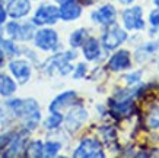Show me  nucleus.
<instances>
[{
  "label": "nucleus",
  "mask_w": 159,
  "mask_h": 158,
  "mask_svg": "<svg viewBox=\"0 0 159 158\" xmlns=\"http://www.w3.org/2000/svg\"><path fill=\"white\" fill-rule=\"evenodd\" d=\"M73 155L75 157H104L102 145L97 139H83Z\"/></svg>",
  "instance_id": "f257e3e1"
},
{
  "label": "nucleus",
  "mask_w": 159,
  "mask_h": 158,
  "mask_svg": "<svg viewBox=\"0 0 159 158\" xmlns=\"http://www.w3.org/2000/svg\"><path fill=\"white\" fill-rule=\"evenodd\" d=\"M92 19L102 25H111L116 21V9L111 5H105L99 7L97 12L92 13Z\"/></svg>",
  "instance_id": "0eeeda50"
},
{
  "label": "nucleus",
  "mask_w": 159,
  "mask_h": 158,
  "mask_svg": "<svg viewBox=\"0 0 159 158\" xmlns=\"http://www.w3.org/2000/svg\"><path fill=\"white\" fill-rule=\"evenodd\" d=\"M3 62V53H2V47H0V63Z\"/></svg>",
  "instance_id": "cd10ccee"
},
{
  "label": "nucleus",
  "mask_w": 159,
  "mask_h": 158,
  "mask_svg": "<svg viewBox=\"0 0 159 158\" xmlns=\"http://www.w3.org/2000/svg\"><path fill=\"white\" fill-rule=\"evenodd\" d=\"M58 18H60V13H58V9L56 6L44 5L35 12L34 24H37V25H45V24L53 25L57 22Z\"/></svg>",
  "instance_id": "f03ea898"
},
{
  "label": "nucleus",
  "mask_w": 159,
  "mask_h": 158,
  "mask_svg": "<svg viewBox=\"0 0 159 158\" xmlns=\"http://www.w3.org/2000/svg\"><path fill=\"white\" fill-rule=\"evenodd\" d=\"M125 38H127V34H125L120 26L114 25L112 28L108 29V31L104 34L102 44H104V47H105L107 50H114V48L118 47Z\"/></svg>",
  "instance_id": "20e7f679"
},
{
  "label": "nucleus",
  "mask_w": 159,
  "mask_h": 158,
  "mask_svg": "<svg viewBox=\"0 0 159 158\" xmlns=\"http://www.w3.org/2000/svg\"><path fill=\"white\" fill-rule=\"evenodd\" d=\"M123 22L127 29H142L145 26V22L142 19V9L139 6L127 9L123 12Z\"/></svg>",
  "instance_id": "39448f33"
},
{
  "label": "nucleus",
  "mask_w": 159,
  "mask_h": 158,
  "mask_svg": "<svg viewBox=\"0 0 159 158\" xmlns=\"http://www.w3.org/2000/svg\"><path fill=\"white\" fill-rule=\"evenodd\" d=\"M28 155L31 157H41L43 155V144L41 142H32L31 146L28 148Z\"/></svg>",
  "instance_id": "412c9836"
},
{
  "label": "nucleus",
  "mask_w": 159,
  "mask_h": 158,
  "mask_svg": "<svg viewBox=\"0 0 159 158\" xmlns=\"http://www.w3.org/2000/svg\"><path fill=\"white\" fill-rule=\"evenodd\" d=\"M149 21H150V24L153 25V26H158L159 25V10H153V12L150 13Z\"/></svg>",
  "instance_id": "5701e85b"
},
{
  "label": "nucleus",
  "mask_w": 159,
  "mask_h": 158,
  "mask_svg": "<svg viewBox=\"0 0 159 158\" xmlns=\"http://www.w3.org/2000/svg\"><path fill=\"white\" fill-rule=\"evenodd\" d=\"M9 136L10 135H3V136H0V145H5V144H7L10 139H9Z\"/></svg>",
  "instance_id": "a878e982"
},
{
  "label": "nucleus",
  "mask_w": 159,
  "mask_h": 158,
  "mask_svg": "<svg viewBox=\"0 0 159 158\" xmlns=\"http://www.w3.org/2000/svg\"><path fill=\"white\" fill-rule=\"evenodd\" d=\"M112 111H114V114H127L129 111L131 110V100H120V101H112Z\"/></svg>",
  "instance_id": "2eb2a0df"
},
{
  "label": "nucleus",
  "mask_w": 159,
  "mask_h": 158,
  "mask_svg": "<svg viewBox=\"0 0 159 158\" xmlns=\"http://www.w3.org/2000/svg\"><path fill=\"white\" fill-rule=\"evenodd\" d=\"M16 91V84L7 75H0V95L9 97Z\"/></svg>",
  "instance_id": "4468645a"
},
{
  "label": "nucleus",
  "mask_w": 159,
  "mask_h": 158,
  "mask_svg": "<svg viewBox=\"0 0 159 158\" xmlns=\"http://www.w3.org/2000/svg\"><path fill=\"white\" fill-rule=\"evenodd\" d=\"M155 3H156V5L159 6V0H155Z\"/></svg>",
  "instance_id": "c85d7f7f"
},
{
  "label": "nucleus",
  "mask_w": 159,
  "mask_h": 158,
  "mask_svg": "<svg viewBox=\"0 0 159 158\" xmlns=\"http://www.w3.org/2000/svg\"><path fill=\"white\" fill-rule=\"evenodd\" d=\"M85 69H86V67H85V65H83V63H80V65L77 66V72L75 73V78H80V76H82L83 73H85Z\"/></svg>",
  "instance_id": "b1692460"
},
{
  "label": "nucleus",
  "mask_w": 159,
  "mask_h": 158,
  "mask_svg": "<svg viewBox=\"0 0 159 158\" xmlns=\"http://www.w3.org/2000/svg\"><path fill=\"white\" fill-rule=\"evenodd\" d=\"M80 6L76 5L73 0L70 2H64L61 5V7L58 9V13H60V18L64 21H73L80 16Z\"/></svg>",
  "instance_id": "9d476101"
},
{
  "label": "nucleus",
  "mask_w": 159,
  "mask_h": 158,
  "mask_svg": "<svg viewBox=\"0 0 159 158\" xmlns=\"http://www.w3.org/2000/svg\"><path fill=\"white\" fill-rule=\"evenodd\" d=\"M61 145L58 142H47L45 145H43V155L45 157H54L56 154L60 151Z\"/></svg>",
  "instance_id": "a211bd4d"
},
{
  "label": "nucleus",
  "mask_w": 159,
  "mask_h": 158,
  "mask_svg": "<svg viewBox=\"0 0 159 158\" xmlns=\"http://www.w3.org/2000/svg\"><path fill=\"white\" fill-rule=\"evenodd\" d=\"M121 3H124V5H130V3H133L134 0H120Z\"/></svg>",
  "instance_id": "bb28decb"
},
{
  "label": "nucleus",
  "mask_w": 159,
  "mask_h": 158,
  "mask_svg": "<svg viewBox=\"0 0 159 158\" xmlns=\"http://www.w3.org/2000/svg\"><path fill=\"white\" fill-rule=\"evenodd\" d=\"M61 122H63V116L60 113H57V111H53V114L45 120V127L47 129H56V127L60 126Z\"/></svg>",
  "instance_id": "f3484780"
},
{
  "label": "nucleus",
  "mask_w": 159,
  "mask_h": 158,
  "mask_svg": "<svg viewBox=\"0 0 159 158\" xmlns=\"http://www.w3.org/2000/svg\"><path fill=\"white\" fill-rule=\"evenodd\" d=\"M9 69L12 72V75L20 84H25L29 79V76H31V66L25 60H13V62H10Z\"/></svg>",
  "instance_id": "423d86ee"
},
{
  "label": "nucleus",
  "mask_w": 159,
  "mask_h": 158,
  "mask_svg": "<svg viewBox=\"0 0 159 158\" xmlns=\"http://www.w3.org/2000/svg\"><path fill=\"white\" fill-rule=\"evenodd\" d=\"M148 123H149V126L152 127V129H156V127H159V107H155L153 110L150 111Z\"/></svg>",
  "instance_id": "aec40b11"
},
{
  "label": "nucleus",
  "mask_w": 159,
  "mask_h": 158,
  "mask_svg": "<svg viewBox=\"0 0 159 158\" xmlns=\"http://www.w3.org/2000/svg\"><path fill=\"white\" fill-rule=\"evenodd\" d=\"M85 34H86L85 29H77V31H75V32L72 34V37H70V45H72V47L82 45L83 40H85Z\"/></svg>",
  "instance_id": "6ab92c4d"
},
{
  "label": "nucleus",
  "mask_w": 159,
  "mask_h": 158,
  "mask_svg": "<svg viewBox=\"0 0 159 158\" xmlns=\"http://www.w3.org/2000/svg\"><path fill=\"white\" fill-rule=\"evenodd\" d=\"M2 44H3L2 47L5 48V50L9 53V54H18V48L15 47V45L10 43V41H2Z\"/></svg>",
  "instance_id": "4be33fe9"
},
{
  "label": "nucleus",
  "mask_w": 159,
  "mask_h": 158,
  "mask_svg": "<svg viewBox=\"0 0 159 158\" xmlns=\"http://www.w3.org/2000/svg\"><path fill=\"white\" fill-rule=\"evenodd\" d=\"M31 9V3L29 0H12L7 6V12L12 18H22L29 12Z\"/></svg>",
  "instance_id": "9b49d317"
},
{
  "label": "nucleus",
  "mask_w": 159,
  "mask_h": 158,
  "mask_svg": "<svg viewBox=\"0 0 159 158\" xmlns=\"http://www.w3.org/2000/svg\"><path fill=\"white\" fill-rule=\"evenodd\" d=\"M86 119H88L86 110L82 108V107H76V108H73V110L69 113L67 119H66V125H67L69 129L76 130V129H79V126L82 125Z\"/></svg>",
  "instance_id": "6e6552de"
},
{
  "label": "nucleus",
  "mask_w": 159,
  "mask_h": 158,
  "mask_svg": "<svg viewBox=\"0 0 159 158\" xmlns=\"http://www.w3.org/2000/svg\"><path fill=\"white\" fill-rule=\"evenodd\" d=\"M108 66H110L111 70H123V69L130 67V54H129V51L121 50V51L116 53L110 59Z\"/></svg>",
  "instance_id": "1a4fd4ad"
},
{
  "label": "nucleus",
  "mask_w": 159,
  "mask_h": 158,
  "mask_svg": "<svg viewBox=\"0 0 159 158\" xmlns=\"http://www.w3.org/2000/svg\"><path fill=\"white\" fill-rule=\"evenodd\" d=\"M83 54L88 60H95L98 56L101 54V48H99V43L95 38H89L83 45Z\"/></svg>",
  "instance_id": "ddd939ff"
},
{
  "label": "nucleus",
  "mask_w": 159,
  "mask_h": 158,
  "mask_svg": "<svg viewBox=\"0 0 159 158\" xmlns=\"http://www.w3.org/2000/svg\"><path fill=\"white\" fill-rule=\"evenodd\" d=\"M6 21V10L3 9V6L0 5V25Z\"/></svg>",
  "instance_id": "393cba45"
},
{
  "label": "nucleus",
  "mask_w": 159,
  "mask_h": 158,
  "mask_svg": "<svg viewBox=\"0 0 159 158\" xmlns=\"http://www.w3.org/2000/svg\"><path fill=\"white\" fill-rule=\"evenodd\" d=\"M76 100V94L73 91H67V92H63L61 95H58L56 100L51 103L50 105V111H58L64 108V107H67L73 103V101Z\"/></svg>",
  "instance_id": "f8f14e48"
},
{
  "label": "nucleus",
  "mask_w": 159,
  "mask_h": 158,
  "mask_svg": "<svg viewBox=\"0 0 159 158\" xmlns=\"http://www.w3.org/2000/svg\"><path fill=\"white\" fill-rule=\"evenodd\" d=\"M6 29H7V34H9L12 38L24 40V26L22 25L16 24V22H10V24H7Z\"/></svg>",
  "instance_id": "dca6fc26"
},
{
  "label": "nucleus",
  "mask_w": 159,
  "mask_h": 158,
  "mask_svg": "<svg viewBox=\"0 0 159 158\" xmlns=\"http://www.w3.org/2000/svg\"><path fill=\"white\" fill-rule=\"evenodd\" d=\"M57 41H58L57 32L48 28L41 29L35 35V45L41 48V50H53L57 45Z\"/></svg>",
  "instance_id": "7ed1b4c3"
}]
</instances>
